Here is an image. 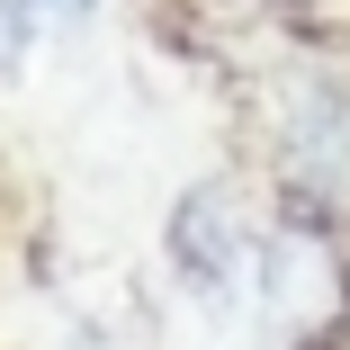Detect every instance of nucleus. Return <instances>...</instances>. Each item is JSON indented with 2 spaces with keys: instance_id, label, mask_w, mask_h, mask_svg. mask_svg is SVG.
Listing matches in <instances>:
<instances>
[{
  "instance_id": "f03ea898",
  "label": "nucleus",
  "mask_w": 350,
  "mask_h": 350,
  "mask_svg": "<svg viewBox=\"0 0 350 350\" xmlns=\"http://www.w3.org/2000/svg\"><path fill=\"white\" fill-rule=\"evenodd\" d=\"M252 260H260V297H269L278 332H323V323H341V306H350V260H341V243H332L323 216H288Z\"/></svg>"
},
{
  "instance_id": "f257e3e1",
  "label": "nucleus",
  "mask_w": 350,
  "mask_h": 350,
  "mask_svg": "<svg viewBox=\"0 0 350 350\" xmlns=\"http://www.w3.org/2000/svg\"><path fill=\"white\" fill-rule=\"evenodd\" d=\"M278 180L297 189L306 216H332L350 198V72L341 63H297L278 81Z\"/></svg>"
},
{
  "instance_id": "20e7f679",
  "label": "nucleus",
  "mask_w": 350,
  "mask_h": 350,
  "mask_svg": "<svg viewBox=\"0 0 350 350\" xmlns=\"http://www.w3.org/2000/svg\"><path fill=\"white\" fill-rule=\"evenodd\" d=\"M36 27H45V10H36V0H0V90H10V81L27 72Z\"/></svg>"
},
{
  "instance_id": "39448f33",
  "label": "nucleus",
  "mask_w": 350,
  "mask_h": 350,
  "mask_svg": "<svg viewBox=\"0 0 350 350\" xmlns=\"http://www.w3.org/2000/svg\"><path fill=\"white\" fill-rule=\"evenodd\" d=\"M36 10H45V18H90L99 0H36Z\"/></svg>"
},
{
  "instance_id": "7ed1b4c3",
  "label": "nucleus",
  "mask_w": 350,
  "mask_h": 350,
  "mask_svg": "<svg viewBox=\"0 0 350 350\" xmlns=\"http://www.w3.org/2000/svg\"><path fill=\"white\" fill-rule=\"evenodd\" d=\"M162 252H171V269L189 278L198 297H234L243 278H252V234H243V216H234V198H225L216 180H198V189H180V206H171V225H162Z\"/></svg>"
}]
</instances>
